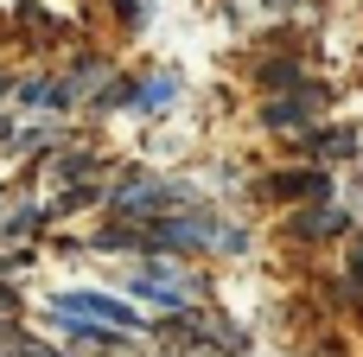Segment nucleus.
Listing matches in <instances>:
<instances>
[{"label":"nucleus","instance_id":"4","mask_svg":"<svg viewBox=\"0 0 363 357\" xmlns=\"http://www.w3.org/2000/svg\"><path fill=\"white\" fill-rule=\"evenodd\" d=\"M19 102L26 109H70L77 102V83H19Z\"/></svg>","mask_w":363,"mask_h":357},{"label":"nucleus","instance_id":"12","mask_svg":"<svg viewBox=\"0 0 363 357\" xmlns=\"http://www.w3.org/2000/svg\"><path fill=\"white\" fill-rule=\"evenodd\" d=\"M351 287L363 294V243H357V256H351Z\"/></svg>","mask_w":363,"mask_h":357},{"label":"nucleus","instance_id":"10","mask_svg":"<svg viewBox=\"0 0 363 357\" xmlns=\"http://www.w3.org/2000/svg\"><path fill=\"white\" fill-rule=\"evenodd\" d=\"M38 224H45V211H32V204H19V211L0 217V230H38Z\"/></svg>","mask_w":363,"mask_h":357},{"label":"nucleus","instance_id":"3","mask_svg":"<svg viewBox=\"0 0 363 357\" xmlns=\"http://www.w3.org/2000/svg\"><path fill=\"white\" fill-rule=\"evenodd\" d=\"M134 294H147V300H160V307H185V281L166 275V268H140V275H134Z\"/></svg>","mask_w":363,"mask_h":357},{"label":"nucleus","instance_id":"11","mask_svg":"<svg viewBox=\"0 0 363 357\" xmlns=\"http://www.w3.org/2000/svg\"><path fill=\"white\" fill-rule=\"evenodd\" d=\"M26 262H32V256H26V249H19V256H0V275H19V268H26Z\"/></svg>","mask_w":363,"mask_h":357},{"label":"nucleus","instance_id":"5","mask_svg":"<svg viewBox=\"0 0 363 357\" xmlns=\"http://www.w3.org/2000/svg\"><path fill=\"white\" fill-rule=\"evenodd\" d=\"M172 96H179V77L160 70V77H147L140 89H128V109H160V102H172Z\"/></svg>","mask_w":363,"mask_h":357},{"label":"nucleus","instance_id":"1","mask_svg":"<svg viewBox=\"0 0 363 357\" xmlns=\"http://www.w3.org/2000/svg\"><path fill=\"white\" fill-rule=\"evenodd\" d=\"M51 313H70V319H96V326H115V332H147L140 313H128L115 294H57Z\"/></svg>","mask_w":363,"mask_h":357},{"label":"nucleus","instance_id":"8","mask_svg":"<svg viewBox=\"0 0 363 357\" xmlns=\"http://www.w3.org/2000/svg\"><path fill=\"white\" fill-rule=\"evenodd\" d=\"M306 109H313L306 96H281V102H268V109H262V121H268V128H300V121H306Z\"/></svg>","mask_w":363,"mask_h":357},{"label":"nucleus","instance_id":"7","mask_svg":"<svg viewBox=\"0 0 363 357\" xmlns=\"http://www.w3.org/2000/svg\"><path fill=\"white\" fill-rule=\"evenodd\" d=\"M345 230H351V217L345 211H325V204H313L300 217V236H345Z\"/></svg>","mask_w":363,"mask_h":357},{"label":"nucleus","instance_id":"15","mask_svg":"<svg viewBox=\"0 0 363 357\" xmlns=\"http://www.w3.org/2000/svg\"><path fill=\"white\" fill-rule=\"evenodd\" d=\"M0 313H13V287H0Z\"/></svg>","mask_w":363,"mask_h":357},{"label":"nucleus","instance_id":"17","mask_svg":"<svg viewBox=\"0 0 363 357\" xmlns=\"http://www.w3.org/2000/svg\"><path fill=\"white\" fill-rule=\"evenodd\" d=\"M0 89H6V77H0Z\"/></svg>","mask_w":363,"mask_h":357},{"label":"nucleus","instance_id":"13","mask_svg":"<svg viewBox=\"0 0 363 357\" xmlns=\"http://www.w3.org/2000/svg\"><path fill=\"white\" fill-rule=\"evenodd\" d=\"M13 357H51V351H45V345H32V339H19V351H13Z\"/></svg>","mask_w":363,"mask_h":357},{"label":"nucleus","instance_id":"9","mask_svg":"<svg viewBox=\"0 0 363 357\" xmlns=\"http://www.w3.org/2000/svg\"><path fill=\"white\" fill-rule=\"evenodd\" d=\"M89 166H96L89 153H57V179H64V185H70V179H83Z\"/></svg>","mask_w":363,"mask_h":357},{"label":"nucleus","instance_id":"14","mask_svg":"<svg viewBox=\"0 0 363 357\" xmlns=\"http://www.w3.org/2000/svg\"><path fill=\"white\" fill-rule=\"evenodd\" d=\"M115 6H121V13H128V19H140V0H115Z\"/></svg>","mask_w":363,"mask_h":357},{"label":"nucleus","instance_id":"16","mask_svg":"<svg viewBox=\"0 0 363 357\" xmlns=\"http://www.w3.org/2000/svg\"><path fill=\"white\" fill-rule=\"evenodd\" d=\"M281 6H300V0H281Z\"/></svg>","mask_w":363,"mask_h":357},{"label":"nucleus","instance_id":"2","mask_svg":"<svg viewBox=\"0 0 363 357\" xmlns=\"http://www.w3.org/2000/svg\"><path fill=\"white\" fill-rule=\"evenodd\" d=\"M166 204H185V192H179V185H166V179H128V185H115V211H121V224L160 217Z\"/></svg>","mask_w":363,"mask_h":357},{"label":"nucleus","instance_id":"6","mask_svg":"<svg viewBox=\"0 0 363 357\" xmlns=\"http://www.w3.org/2000/svg\"><path fill=\"white\" fill-rule=\"evenodd\" d=\"M274 198H325V172H287V179H268Z\"/></svg>","mask_w":363,"mask_h":357}]
</instances>
